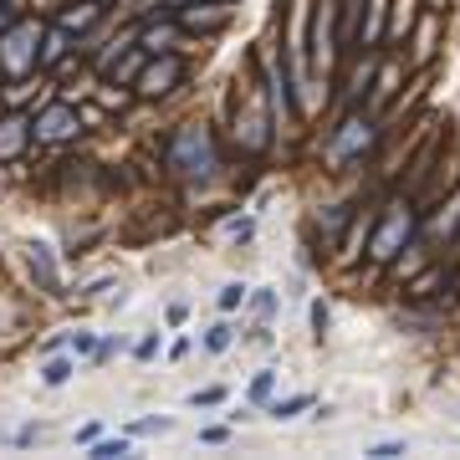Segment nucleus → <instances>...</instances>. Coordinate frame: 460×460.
I'll use <instances>...</instances> for the list:
<instances>
[{
    "label": "nucleus",
    "mask_w": 460,
    "mask_h": 460,
    "mask_svg": "<svg viewBox=\"0 0 460 460\" xmlns=\"http://www.w3.org/2000/svg\"><path fill=\"white\" fill-rule=\"evenodd\" d=\"M169 169L184 180H210L215 174V144L205 128H180L169 138Z\"/></svg>",
    "instance_id": "1"
},
{
    "label": "nucleus",
    "mask_w": 460,
    "mask_h": 460,
    "mask_svg": "<svg viewBox=\"0 0 460 460\" xmlns=\"http://www.w3.org/2000/svg\"><path fill=\"white\" fill-rule=\"evenodd\" d=\"M410 230H414V215L404 205H389V220H384V230H378V241H374V261H394L399 246L410 241Z\"/></svg>",
    "instance_id": "2"
},
{
    "label": "nucleus",
    "mask_w": 460,
    "mask_h": 460,
    "mask_svg": "<svg viewBox=\"0 0 460 460\" xmlns=\"http://www.w3.org/2000/svg\"><path fill=\"white\" fill-rule=\"evenodd\" d=\"M36 62V21H21L16 31L0 41V66L5 72H26Z\"/></svg>",
    "instance_id": "3"
},
{
    "label": "nucleus",
    "mask_w": 460,
    "mask_h": 460,
    "mask_svg": "<svg viewBox=\"0 0 460 460\" xmlns=\"http://www.w3.org/2000/svg\"><path fill=\"white\" fill-rule=\"evenodd\" d=\"M72 133H77V113L72 108H47V113L36 118V138H47V144L72 138Z\"/></svg>",
    "instance_id": "4"
},
{
    "label": "nucleus",
    "mask_w": 460,
    "mask_h": 460,
    "mask_svg": "<svg viewBox=\"0 0 460 460\" xmlns=\"http://www.w3.org/2000/svg\"><path fill=\"white\" fill-rule=\"evenodd\" d=\"M174 83H180V62H174V57H164L159 66H148L144 77H138V93H144V98H159V93H169Z\"/></svg>",
    "instance_id": "5"
},
{
    "label": "nucleus",
    "mask_w": 460,
    "mask_h": 460,
    "mask_svg": "<svg viewBox=\"0 0 460 460\" xmlns=\"http://www.w3.org/2000/svg\"><path fill=\"white\" fill-rule=\"evenodd\" d=\"M363 144H368V123H358V118H353V123H343V133H338V138H332L328 159H338V164H343L348 154H358Z\"/></svg>",
    "instance_id": "6"
},
{
    "label": "nucleus",
    "mask_w": 460,
    "mask_h": 460,
    "mask_svg": "<svg viewBox=\"0 0 460 460\" xmlns=\"http://www.w3.org/2000/svg\"><path fill=\"white\" fill-rule=\"evenodd\" d=\"M26 266H31V277H41V287H47V292H57V287H62V277H57V261H51V251L47 246H26Z\"/></svg>",
    "instance_id": "7"
},
{
    "label": "nucleus",
    "mask_w": 460,
    "mask_h": 460,
    "mask_svg": "<svg viewBox=\"0 0 460 460\" xmlns=\"http://www.w3.org/2000/svg\"><path fill=\"white\" fill-rule=\"evenodd\" d=\"M26 118H5L0 123V159H11V154H21V144H26Z\"/></svg>",
    "instance_id": "8"
},
{
    "label": "nucleus",
    "mask_w": 460,
    "mask_h": 460,
    "mask_svg": "<svg viewBox=\"0 0 460 460\" xmlns=\"http://www.w3.org/2000/svg\"><path fill=\"white\" fill-rule=\"evenodd\" d=\"M41 378H47L51 389H57V384H66V378H72V358H47V368H41Z\"/></svg>",
    "instance_id": "9"
},
{
    "label": "nucleus",
    "mask_w": 460,
    "mask_h": 460,
    "mask_svg": "<svg viewBox=\"0 0 460 460\" xmlns=\"http://www.w3.org/2000/svg\"><path fill=\"white\" fill-rule=\"evenodd\" d=\"M307 404H313L307 394H292V399H277V404H271V414H277V420H292V414L307 410Z\"/></svg>",
    "instance_id": "10"
},
{
    "label": "nucleus",
    "mask_w": 460,
    "mask_h": 460,
    "mask_svg": "<svg viewBox=\"0 0 460 460\" xmlns=\"http://www.w3.org/2000/svg\"><path fill=\"white\" fill-rule=\"evenodd\" d=\"M230 338H235V332H230L226 323H215V328H210V338H205V348H210V353H226V348H230Z\"/></svg>",
    "instance_id": "11"
},
{
    "label": "nucleus",
    "mask_w": 460,
    "mask_h": 460,
    "mask_svg": "<svg viewBox=\"0 0 460 460\" xmlns=\"http://www.w3.org/2000/svg\"><path fill=\"white\" fill-rule=\"evenodd\" d=\"M93 456H98V460H118V456H128V440H98V445H93Z\"/></svg>",
    "instance_id": "12"
},
{
    "label": "nucleus",
    "mask_w": 460,
    "mask_h": 460,
    "mask_svg": "<svg viewBox=\"0 0 460 460\" xmlns=\"http://www.w3.org/2000/svg\"><path fill=\"white\" fill-rule=\"evenodd\" d=\"M66 51V31H47V47H41V62H57Z\"/></svg>",
    "instance_id": "13"
},
{
    "label": "nucleus",
    "mask_w": 460,
    "mask_h": 460,
    "mask_svg": "<svg viewBox=\"0 0 460 460\" xmlns=\"http://www.w3.org/2000/svg\"><path fill=\"white\" fill-rule=\"evenodd\" d=\"M241 302H246V287H241V281H230V287H220V307H241Z\"/></svg>",
    "instance_id": "14"
},
{
    "label": "nucleus",
    "mask_w": 460,
    "mask_h": 460,
    "mask_svg": "<svg viewBox=\"0 0 460 460\" xmlns=\"http://www.w3.org/2000/svg\"><path fill=\"white\" fill-rule=\"evenodd\" d=\"M271 389H277V374L266 368V374H256V384H251V399H266Z\"/></svg>",
    "instance_id": "15"
},
{
    "label": "nucleus",
    "mask_w": 460,
    "mask_h": 460,
    "mask_svg": "<svg viewBox=\"0 0 460 460\" xmlns=\"http://www.w3.org/2000/svg\"><path fill=\"white\" fill-rule=\"evenodd\" d=\"M169 420H144V425H133V435H169Z\"/></svg>",
    "instance_id": "16"
},
{
    "label": "nucleus",
    "mask_w": 460,
    "mask_h": 460,
    "mask_svg": "<svg viewBox=\"0 0 460 460\" xmlns=\"http://www.w3.org/2000/svg\"><path fill=\"white\" fill-rule=\"evenodd\" d=\"M144 41H148L154 51H159V47H169V41H174V31H169V26H154V31H148Z\"/></svg>",
    "instance_id": "17"
},
{
    "label": "nucleus",
    "mask_w": 460,
    "mask_h": 460,
    "mask_svg": "<svg viewBox=\"0 0 460 460\" xmlns=\"http://www.w3.org/2000/svg\"><path fill=\"white\" fill-rule=\"evenodd\" d=\"M87 21H93V5H83V11H66V16H62V26L72 31V26H87Z\"/></svg>",
    "instance_id": "18"
},
{
    "label": "nucleus",
    "mask_w": 460,
    "mask_h": 460,
    "mask_svg": "<svg viewBox=\"0 0 460 460\" xmlns=\"http://www.w3.org/2000/svg\"><path fill=\"white\" fill-rule=\"evenodd\" d=\"M251 230H256L251 220H230V226H226V235H230V241H251Z\"/></svg>",
    "instance_id": "19"
},
{
    "label": "nucleus",
    "mask_w": 460,
    "mask_h": 460,
    "mask_svg": "<svg viewBox=\"0 0 460 460\" xmlns=\"http://www.w3.org/2000/svg\"><path fill=\"white\" fill-rule=\"evenodd\" d=\"M368 456H374V460H394V456H404V445H399V440H389V445H374Z\"/></svg>",
    "instance_id": "20"
},
{
    "label": "nucleus",
    "mask_w": 460,
    "mask_h": 460,
    "mask_svg": "<svg viewBox=\"0 0 460 460\" xmlns=\"http://www.w3.org/2000/svg\"><path fill=\"white\" fill-rule=\"evenodd\" d=\"M378 26H384V0H374V5H368V41L378 36Z\"/></svg>",
    "instance_id": "21"
},
{
    "label": "nucleus",
    "mask_w": 460,
    "mask_h": 460,
    "mask_svg": "<svg viewBox=\"0 0 460 460\" xmlns=\"http://www.w3.org/2000/svg\"><path fill=\"white\" fill-rule=\"evenodd\" d=\"M72 353H98V343H93V332H72Z\"/></svg>",
    "instance_id": "22"
},
{
    "label": "nucleus",
    "mask_w": 460,
    "mask_h": 460,
    "mask_svg": "<svg viewBox=\"0 0 460 460\" xmlns=\"http://www.w3.org/2000/svg\"><path fill=\"white\" fill-rule=\"evenodd\" d=\"M133 353H138V358H154V353H159V332H148V338L133 348Z\"/></svg>",
    "instance_id": "23"
},
{
    "label": "nucleus",
    "mask_w": 460,
    "mask_h": 460,
    "mask_svg": "<svg viewBox=\"0 0 460 460\" xmlns=\"http://www.w3.org/2000/svg\"><path fill=\"white\" fill-rule=\"evenodd\" d=\"M410 5H414V0H399V16H394V31H410V16H414Z\"/></svg>",
    "instance_id": "24"
},
{
    "label": "nucleus",
    "mask_w": 460,
    "mask_h": 460,
    "mask_svg": "<svg viewBox=\"0 0 460 460\" xmlns=\"http://www.w3.org/2000/svg\"><path fill=\"white\" fill-rule=\"evenodd\" d=\"M256 313H261V317H266V313H277V296L261 292V296H256Z\"/></svg>",
    "instance_id": "25"
}]
</instances>
